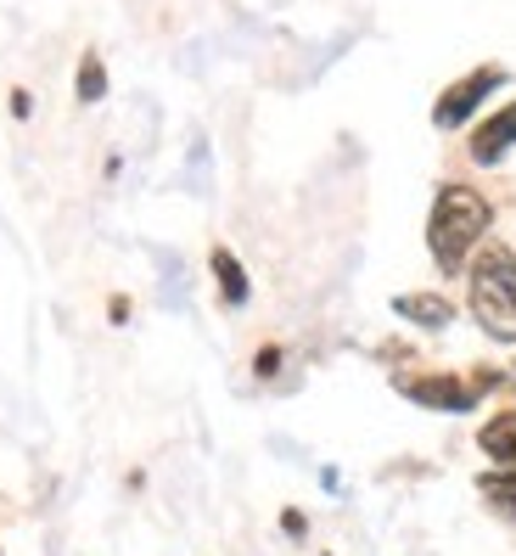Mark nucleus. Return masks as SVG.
Wrapping results in <instances>:
<instances>
[{"mask_svg": "<svg viewBox=\"0 0 516 556\" xmlns=\"http://www.w3.org/2000/svg\"><path fill=\"white\" fill-rule=\"evenodd\" d=\"M489 219H494V208L482 203L472 186H443V191H438L433 219H427V248H433V258H438L443 276L466 270V253L482 242Z\"/></svg>", "mask_w": 516, "mask_h": 556, "instance_id": "1", "label": "nucleus"}, {"mask_svg": "<svg viewBox=\"0 0 516 556\" xmlns=\"http://www.w3.org/2000/svg\"><path fill=\"white\" fill-rule=\"evenodd\" d=\"M472 315L489 338L516 343V258H511V248H482L472 258Z\"/></svg>", "mask_w": 516, "mask_h": 556, "instance_id": "2", "label": "nucleus"}, {"mask_svg": "<svg viewBox=\"0 0 516 556\" xmlns=\"http://www.w3.org/2000/svg\"><path fill=\"white\" fill-rule=\"evenodd\" d=\"M482 388H489V377L477 382H461V377H399V394L427 405V410H472L482 400Z\"/></svg>", "mask_w": 516, "mask_h": 556, "instance_id": "3", "label": "nucleus"}, {"mask_svg": "<svg viewBox=\"0 0 516 556\" xmlns=\"http://www.w3.org/2000/svg\"><path fill=\"white\" fill-rule=\"evenodd\" d=\"M505 85V68H472L466 79H455L443 96H438V108H433V124L438 129H455V124H466V113H477L482 108V96L489 90H500Z\"/></svg>", "mask_w": 516, "mask_h": 556, "instance_id": "4", "label": "nucleus"}, {"mask_svg": "<svg viewBox=\"0 0 516 556\" xmlns=\"http://www.w3.org/2000/svg\"><path fill=\"white\" fill-rule=\"evenodd\" d=\"M511 147H516V102H511L505 113H494L489 124L472 129V157H477V163H500Z\"/></svg>", "mask_w": 516, "mask_h": 556, "instance_id": "5", "label": "nucleus"}, {"mask_svg": "<svg viewBox=\"0 0 516 556\" xmlns=\"http://www.w3.org/2000/svg\"><path fill=\"white\" fill-rule=\"evenodd\" d=\"M394 309H399L404 320H415V326H449V320H455L449 299H433V292H399Z\"/></svg>", "mask_w": 516, "mask_h": 556, "instance_id": "6", "label": "nucleus"}, {"mask_svg": "<svg viewBox=\"0 0 516 556\" xmlns=\"http://www.w3.org/2000/svg\"><path fill=\"white\" fill-rule=\"evenodd\" d=\"M477 444L489 450L500 467H511V472H516V410H500V416L489 421V428L477 433Z\"/></svg>", "mask_w": 516, "mask_h": 556, "instance_id": "7", "label": "nucleus"}, {"mask_svg": "<svg viewBox=\"0 0 516 556\" xmlns=\"http://www.w3.org/2000/svg\"><path fill=\"white\" fill-rule=\"evenodd\" d=\"M214 281H219V299L224 304H247V270L236 265L231 248H214Z\"/></svg>", "mask_w": 516, "mask_h": 556, "instance_id": "8", "label": "nucleus"}, {"mask_svg": "<svg viewBox=\"0 0 516 556\" xmlns=\"http://www.w3.org/2000/svg\"><path fill=\"white\" fill-rule=\"evenodd\" d=\"M477 489H482V501H489L500 517H511V522H516V472H482V478H477Z\"/></svg>", "mask_w": 516, "mask_h": 556, "instance_id": "9", "label": "nucleus"}, {"mask_svg": "<svg viewBox=\"0 0 516 556\" xmlns=\"http://www.w3.org/2000/svg\"><path fill=\"white\" fill-rule=\"evenodd\" d=\"M79 102H102V96H107V68H102V56H85L79 62Z\"/></svg>", "mask_w": 516, "mask_h": 556, "instance_id": "10", "label": "nucleus"}, {"mask_svg": "<svg viewBox=\"0 0 516 556\" xmlns=\"http://www.w3.org/2000/svg\"><path fill=\"white\" fill-rule=\"evenodd\" d=\"M253 371H258V377H275V371H281V349H258Z\"/></svg>", "mask_w": 516, "mask_h": 556, "instance_id": "11", "label": "nucleus"}, {"mask_svg": "<svg viewBox=\"0 0 516 556\" xmlns=\"http://www.w3.org/2000/svg\"><path fill=\"white\" fill-rule=\"evenodd\" d=\"M28 108H35V102H28V90H12V113L28 118Z\"/></svg>", "mask_w": 516, "mask_h": 556, "instance_id": "12", "label": "nucleus"}]
</instances>
